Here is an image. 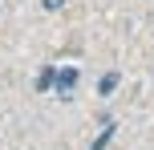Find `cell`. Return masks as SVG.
Segmentation results:
<instances>
[{
    "label": "cell",
    "instance_id": "1",
    "mask_svg": "<svg viewBox=\"0 0 154 150\" xmlns=\"http://www.w3.org/2000/svg\"><path fill=\"white\" fill-rule=\"evenodd\" d=\"M77 85V69H53V89L57 93H69Z\"/></svg>",
    "mask_w": 154,
    "mask_h": 150
},
{
    "label": "cell",
    "instance_id": "5",
    "mask_svg": "<svg viewBox=\"0 0 154 150\" xmlns=\"http://www.w3.org/2000/svg\"><path fill=\"white\" fill-rule=\"evenodd\" d=\"M41 4H45V8H49V12H57V8H61V4H65V0H41Z\"/></svg>",
    "mask_w": 154,
    "mask_h": 150
},
{
    "label": "cell",
    "instance_id": "3",
    "mask_svg": "<svg viewBox=\"0 0 154 150\" xmlns=\"http://www.w3.org/2000/svg\"><path fill=\"white\" fill-rule=\"evenodd\" d=\"M118 89V73H106V77H101V93H114Z\"/></svg>",
    "mask_w": 154,
    "mask_h": 150
},
{
    "label": "cell",
    "instance_id": "2",
    "mask_svg": "<svg viewBox=\"0 0 154 150\" xmlns=\"http://www.w3.org/2000/svg\"><path fill=\"white\" fill-rule=\"evenodd\" d=\"M109 138H114V118H109L106 126H101V134L93 138V146H89V150H106V146H109Z\"/></svg>",
    "mask_w": 154,
    "mask_h": 150
},
{
    "label": "cell",
    "instance_id": "4",
    "mask_svg": "<svg viewBox=\"0 0 154 150\" xmlns=\"http://www.w3.org/2000/svg\"><path fill=\"white\" fill-rule=\"evenodd\" d=\"M37 85H41V89H53V69H45V73H41V81H37Z\"/></svg>",
    "mask_w": 154,
    "mask_h": 150
}]
</instances>
